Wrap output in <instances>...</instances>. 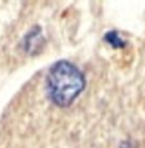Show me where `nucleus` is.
<instances>
[{"label": "nucleus", "mask_w": 145, "mask_h": 148, "mask_svg": "<svg viewBox=\"0 0 145 148\" xmlns=\"http://www.w3.org/2000/svg\"><path fill=\"white\" fill-rule=\"evenodd\" d=\"M86 86L83 73L66 60L57 61L47 75L48 96L57 107H69L82 94Z\"/></svg>", "instance_id": "f257e3e1"}, {"label": "nucleus", "mask_w": 145, "mask_h": 148, "mask_svg": "<svg viewBox=\"0 0 145 148\" xmlns=\"http://www.w3.org/2000/svg\"><path fill=\"white\" fill-rule=\"evenodd\" d=\"M105 40L109 44H112L114 48H122L126 46V42L120 38V35L117 31H109V33L105 35Z\"/></svg>", "instance_id": "f03ea898"}]
</instances>
